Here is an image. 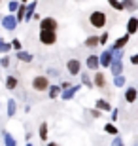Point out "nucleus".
Segmentation results:
<instances>
[{"mask_svg": "<svg viewBox=\"0 0 138 146\" xmlns=\"http://www.w3.org/2000/svg\"><path fill=\"white\" fill-rule=\"evenodd\" d=\"M121 144V139H116V141H114V146H119Z\"/></svg>", "mask_w": 138, "mask_h": 146, "instance_id": "39", "label": "nucleus"}, {"mask_svg": "<svg viewBox=\"0 0 138 146\" xmlns=\"http://www.w3.org/2000/svg\"><path fill=\"white\" fill-rule=\"evenodd\" d=\"M106 21H108V17H106L104 11H93V13L89 15V23L95 29H102L104 25H106Z\"/></svg>", "mask_w": 138, "mask_h": 146, "instance_id": "1", "label": "nucleus"}, {"mask_svg": "<svg viewBox=\"0 0 138 146\" xmlns=\"http://www.w3.org/2000/svg\"><path fill=\"white\" fill-rule=\"evenodd\" d=\"M17 6H19V2H17V0H11L10 4H8V8H10V11H11V13H13V11L17 10Z\"/></svg>", "mask_w": 138, "mask_h": 146, "instance_id": "32", "label": "nucleus"}, {"mask_svg": "<svg viewBox=\"0 0 138 146\" xmlns=\"http://www.w3.org/2000/svg\"><path fill=\"white\" fill-rule=\"evenodd\" d=\"M138 31V17H129V21H127V34H136Z\"/></svg>", "mask_w": 138, "mask_h": 146, "instance_id": "10", "label": "nucleus"}, {"mask_svg": "<svg viewBox=\"0 0 138 146\" xmlns=\"http://www.w3.org/2000/svg\"><path fill=\"white\" fill-rule=\"evenodd\" d=\"M125 82H127V80H125V76H123V74L114 76V84H116V87H123V86H125Z\"/></svg>", "mask_w": 138, "mask_h": 146, "instance_id": "25", "label": "nucleus"}, {"mask_svg": "<svg viewBox=\"0 0 138 146\" xmlns=\"http://www.w3.org/2000/svg\"><path fill=\"white\" fill-rule=\"evenodd\" d=\"M96 108L98 110H112V106H110V103H108V101H104V99H98V101H96Z\"/></svg>", "mask_w": 138, "mask_h": 146, "instance_id": "23", "label": "nucleus"}, {"mask_svg": "<svg viewBox=\"0 0 138 146\" xmlns=\"http://www.w3.org/2000/svg\"><path fill=\"white\" fill-rule=\"evenodd\" d=\"M0 19H2V15H0Z\"/></svg>", "mask_w": 138, "mask_h": 146, "instance_id": "43", "label": "nucleus"}, {"mask_svg": "<svg viewBox=\"0 0 138 146\" xmlns=\"http://www.w3.org/2000/svg\"><path fill=\"white\" fill-rule=\"evenodd\" d=\"M0 65L4 66V68H6V66H10V57H2V61H0Z\"/></svg>", "mask_w": 138, "mask_h": 146, "instance_id": "34", "label": "nucleus"}, {"mask_svg": "<svg viewBox=\"0 0 138 146\" xmlns=\"http://www.w3.org/2000/svg\"><path fill=\"white\" fill-rule=\"evenodd\" d=\"M10 49H11V44L10 42H2V44H0V53H8Z\"/></svg>", "mask_w": 138, "mask_h": 146, "instance_id": "29", "label": "nucleus"}, {"mask_svg": "<svg viewBox=\"0 0 138 146\" xmlns=\"http://www.w3.org/2000/svg\"><path fill=\"white\" fill-rule=\"evenodd\" d=\"M129 38H131V34H125V36L117 38L116 42H114V46H112V48H114V49H123V48H125V46H127Z\"/></svg>", "mask_w": 138, "mask_h": 146, "instance_id": "11", "label": "nucleus"}, {"mask_svg": "<svg viewBox=\"0 0 138 146\" xmlns=\"http://www.w3.org/2000/svg\"><path fill=\"white\" fill-rule=\"evenodd\" d=\"M66 68H68V72L72 76H78V74H80V70H81V63L78 59H70L68 63H66Z\"/></svg>", "mask_w": 138, "mask_h": 146, "instance_id": "7", "label": "nucleus"}, {"mask_svg": "<svg viewBox=\"0 0 138 146\" xmlns=\"http://www.w3.org/2000/svg\"><path fill=\"white\" fill-rule=\"evenodd\" d=\"M117 118H119V112H117V110H112V119H114V121H116Z\"/></svg>", "mask_w": 138, "mask_h": 146, "instance_id": "36", "label": "nucleus"}, {"mask_svg": "<svg viewBox=\"0 0 138 146\" xmlns=\"http://www.w3.org/2000/svg\"><path fill=\"white\" fill-rule=\"evenodd\" d=\"M96 87H104L106 86V76L102 74V72H96L95 74V82H93Z\"/></svg>", "mask_w": 138, "mask_h": 146, "instance_id": "15", "label": "nucleus"}, {"mask_svg": "<svg viewBox=\"0 0 138 146\" xmlns=\"http://www.w3.org/2000/svg\"><path fill=\"white\" fill-rule=\"evenodd\" d=\"M36 4H38V2H34V0H32V4L27 6V10H25V19H23V21H30L32 13H34V10H36Z\"/></svg>", "mask_w": 138, "mask_h": 146, "instance_id": "14", "label": "nucleus"}, {"mask_svg": "<svg viewBox=\"0 0 138 146\" xmlns=\"http://www.w3.org/2000/svg\"><path fill=\"white\" fill-rule=\"evenodd\" d=\"M110 70H112V74H114V76L121 74V72H123V61H121V59H112Z\"/></svg>", "mask_w": 138, "mask_h": 146, "instance_id": "8", "label": "nucleus"}, {"mask_svg": "<svg viewBox=\"0 0 138 146\" xmlns=\"http://www.w3.org/2000/svg\"><path fill=\"white\" fill-rule=\"evenodd\" d=\"M108 38H110V34H108V33H106V34H102V36L98 38V44H106V42H108Z\"/></svg>", "mask_w": 138, "mask_h": 146, "instance_id": "33", "label": "nucleus"}, {"mask_svg": "<svg viewBox=\"0 0 138 146\" xmlns=\"http://www.w3.org/2000/svg\"><path fill=\"white\" fill-rule=\"evenodd\" d=\"M78 91H80V86H70V87H66V89H63V95H61V97H63L64 101H70Z\"/></svg>", "mask_w": 138, "mask_h": 146, "instance_id": "9", "label": "nucleus"}, {"mask_svg": "<svg viewBox=\"0 0 138 146\" xmlns=\"http://www.w3.org/2000/svg\"><path fill=\"white\" fill-rule=\"evenodd\" d=\"M17 59L23 61V63H32V55L27 53V51H23V49H19L17 51Z\"/></svg>", "mask_w": 138, "mask_h": 146, "instance_id": "16", "label": "nucleus"}, {"mask_svg": "<svg viewBox=\"0 0 138 146\" xmlns=\"http://www.w3.org/2000/svg\"><path fill=\"white\" fill-rule=\"evenodd\" d=\"M0 21H2V27H4L6 31H13V29L17 27V19H15V15H6V17H2Z\"/></svg>", "mask_w": 138, "mask_h": 146, "instance_id": "6", "label": "nucleus"}, {"mask_svg": "<svg viewBox=\"0 0 138 146\" xmlns=\"http://www.w3.org/2000/svg\"><path fill=\"white\" fill-rule=\"evenodd\" d=\"M59 87H61V89H66V87H70V82H63Z\"/></svg>", "mask_w": 138, "mask_h": 146, "instance_id": "37", "label": "nucleus"}, {"mask_svg": "<svg viewBox=\"0 0 138 146\" xmlns=\"http://www.w3.org/2000/svg\"><path fill=\"white\" fill-rule=\"evenodd\" d=\"M108 4L114 8V10H117V11H123V6H121V2L119 0H108Z\"/></svg>", "mask_w": 138, "mask_h": 146, "instance_id": "28", "label": "nucleus"}, {"mask_svg": "<svg viewBox=\"0 0 138 146\" xmlns=\"http://www.w3.org/2000/svg\"><path fill=\"white\" fill-rule=\"evenodd\" d=\"M121 6H123V10H131V11H134V10H136V0H123Z\"/></svg>", "mask_w": 138, "mask_h": 146, "instance_id": "19", "label": "nucleus"}, {"mask_svg": "<svg viewBox=\"0 0 138 146\" xmlns=\"http://www.w3.org/2000/svg\"><path fill=\"white\" fill-rule=\"evenodd\" d=\"M15 110H17L15 101H13V99H10V101H8V116H10V118H13V116H15Z\"/></svg>", "mask_w": 138, "mask_h": 146, "instance_id": "22", "label": "nucleus"}, {"mask_svg": "<svg viewBox=\"0 0 138 146\" xmlns=\"http://www.w3.org/2000/svg\"><path fill=\"white\" fill-rule=\"evenodd\" d=\"M25 10H27V4H19V6H17V17H15V19H17V23H21L23 21V19H25Z\"/></svg>", "mask_w": 138, "mask_h": 146, "instance_id": "17", "label": "nucleus"}, {"mask_svg": "<svg viewBox=\"0 0 138 146\" xmlns=\"http://www.w3.org/2000/svg\"><path fill=\"white\" fill-rule=\"evenodd\" d=\"M46 91H49V99H57L61 95V87L59 86H49Z\"/></svg>", "mask_w": 138, "mask_h": 146, "instance_id": "18", "label": "nucleus"}, {"mask_svg": "<svg viewBox=\"0 0 138 146\" xmlns=\"http://www.w3.org/2000/svg\"><path fill=\"white\" fill-rule=\"evenodd\" d=\"M136 97H138L136 89H134V87H127V91H125V101H127V103H134Z\"/></svg>", "mask_w": 138, "mask_h": 146, "instance_id": "12", "label": "nucleus"}, {"mask_svg": "<svg viewBox=\"0 0 138 146\" xmlns=\"http://www.w3.org/2000/svg\"><path fill=\"white\" fill-rule=\"evenodd\" d=\"M112 63V49H104L100 53V57H98V66H104V68H108Z\"/></svg>", "mask_w": 138, "mask_h": 146, "instance_id": "5", "label": "nucleus"}, {"mask_svg": "<svg viewBox=\"0 0 138 146\" xmlns=\"http://www.w3.org/2000/svg\"><path fill=\"white\" fill-rule=\"evenodd\" d=\"M104 131L110 133V135H117V127L114 123H106V125H104Z\"/></svg>", "mask_w": 138, "mask_h": 146, "instance_id": "27", "label": "nucleus"}, {"mask_svg": "<svg viewBox=\"0 0 138 146\" xmlns=\"http://www.w3.org/2000/svg\"><path fill=\"white\" fill-rule=\"evenodd\" d=\"M2 137H4V144H6V146H17V144H15V139H13V137H11L8 131H4V133H2Z\"/></svg>", "mask_w": 138, "mask_h": 146, "instance_id": "20", "label": "nucleus"}, {"mask_svg": "<svg viewBox=\"0 0 138 146\" xmlns=\"http://www.w3.org/2000/svg\"><path fill=\"white\" fill-rule=\"evenodd\" d=\"M40 42L44 46H51V44L57 42V34L55 31H40Z\"/></svg>", "mask_w": 138, "mask_h": 146, "instance_id": "2", "label": "nucleus"}, {"mask_svg": "<svg viewBox=\"0 0 138 146\" xmlns=\"http://www.w3.org/2000/svg\"><path fill=\"white\" fill-rule=\"evenodd\" d=\"M119 146H123V144H119Z\"/></svg>", "mask_w": 138, "mask_h": 146, "instance_id": "44", "label": "nucleus"}, {"mask_svg": "<svg viewBox=\"0 0 138 146\" xmlns=\"http://www.w3.org/2000/svg\"><path fill=\"white\" fill-rule=\"evenodd\" d=\"M40 139L42 141H48V123L40 125Z\"/></svg>", "mask_w": 138, "mask_h": 146, "instance_id": "26", "label": "nucleus"}, {"mask_svg": "<svg viewBox=\"0 0 138 146\" xmlns=\"http://www.w3.org/2000/svg\"><path fill=\"white\" fill-rule=\"evenodd\" d=\"M6 87H8L10 91L17 87V78L15 76H8V78H6Z\"/></svg>", "mask_w": 138, "mask_h": 146, "instance_id": "21", "label": "nucleus"}, {"mask_svg": "<svg viewBox=\"0 0 138 146\" xmlns=\"http://www.w3.org/2000/svg\"><path fill=\"white\" fill-rule=\"evenodd\" d=\"M57 21L53 17H46V19H40V31H57Z\"/></svg>", "mask_w": 138, "mask_h": 146, "instance_id": "4", "label": "nucleus"}, {"mask_svg": "<svg viewBox=\"0 0 138 146\" xmlns=\"http://www.w3.org/2000/svg\"><path fill=\"white\" fill-rule=\"evenodd\" d=\"M87 68H91V70H96L98 68V57L96 55H89L87 57Z\"/></svg>", "mask_w": 138, "mask_h": 146, "instance_id": "13", "label": "nucleus"}, {"mask_svg": "<svg viewBox=\"0 0 138 146\" xmlns=\"http://www.w3.org/2000/svg\"><path fill=\"white\" fill-rule=\"evenodd\" d=\"M32 87H34L36 91H46L49 87V78L48 76H36V78L32 80Z\"/></svg>", "mask_w": 138, "mask_h": 146, "instance_id": "3", "label": "nucleus"}, {"mask_svg": "<svg viewBox=\"0 0 138 146\" xmlns=\"http://www.w3.org/2000/svg\"><path fill=\"white\" fill-rule=\"evenodd\" d=\"M91 114H93V118H100V110H98V108L91 110Z\"/></svg>", "mask_w": 138, "mask_h": 146, "instance_id": "35", "label": "nucleus"}, {"mask_svg": "<svg viewBox=\"0 0 138 146\" xmlns=\"http://www.w3.org/2000/svg\"><path fill=\"white\" fill-rule=\"evenodd\" d=\"M131 63H133V65H138V55H133V57H131Z\"/></svg>", "mask_w": 138, "mask_h": 146, "instance_id": "38", "label": "nucleus"}, {"mask_svg": "<svg viewBox=\"0 0 138 146\" xmlns=\"http://www.w3.org/2000/svg\"><path fill=\"white\" fill-rule=\"evenodd\" d=\"M81 80H83V86H87V87H93V82H91V78L87 74H81Z\"/></svg>", "mask_w": 138, "mask_h": 146, "instance_id": "30", "label": "nucleus"}, {"mask_svg": "<svg viewBox=\"0 0 138 146\" xmlns=\"http://www.w3.org/2000/svg\"><path fill=\"white\" fill-rule=\"evenodd\" d=\"M27 146H32V144H27Z\"/></svg>", "mask_w": 138, "mask_h": 146, "instance_id": "42", "label": "nucleus"}, {"mask_svg": "<svg viewBox=\"0 0 138 146\" xmlns=\"http://www.w3.org/2000/svg\"><path fill=\"white\" fill-rule=\"evenodd\" d=\"M85 46H87V48H96V46H98V36H95V34L89 36L85 40Z\"/></svg>", "mask_w": 138, "mask_h": 146, "instance_id": "24", "label": "nucleus"}, {"mask_svg": "<svg viewBox=\"0 0 138 146\" xmlns=\"http://www.w3.org/2000/svg\"><path fill=\"white\" fill-rule=\"evenodd\" d=\"M48 146H59V144H55V142H49V144Z\"/></svg>", "mask_w": 138, "mask_h": 146, "instance_id": "40", "label": "nucleus"}, {"mask_svg": "<svg viewBox=\"0 0 138 146\" xmlns=\"http://www.w3.org/2000/svg\"><path fill=\"white\" fill-rule=\"evenodd\" d=\"M19 2H21V4H27V2H28V0H19Z\"/></svg>", "mask_w": 138, "mask_h": 146, "instance_id": "41", "label": "nucleus"}, {"mask_svg": "<svg viewBox=\"0 0 138 146\" xmlns=\"http://www.w3.org/2000/svg\"><path fill=\"white\" fill-rule=\"evenodd\" d=\"M11 49H15V51H19V49H21V42H19V40H17V38H15V40H11Z\"/></svg>", "mask_w": 138, "mask_h": 146, "instance_id": "31", "label": "nucleus"}]
</instances>
